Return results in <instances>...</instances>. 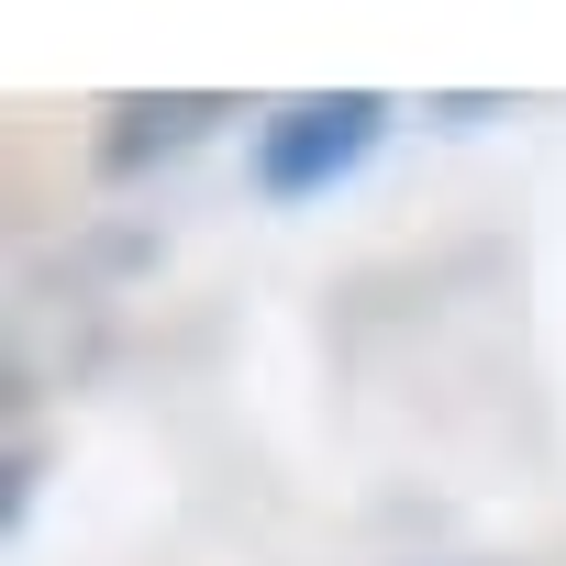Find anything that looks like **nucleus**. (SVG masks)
Wrapping results in <instances>:
<instances>
[{"label": "nucleus", "instance_id": "nucleus-1", "mask_svg": "<svg viewBox=\"0 0 566 566\" xmlns=\"http://www.w3.org/2000/svg\"><path fill=\"white\" fill-rule=\"evenodd\" d=\"M389 134V101L378 90H301L255 123V189L266 200H323L334 178H356Z\"/></svg>", "mask_w": 566, "mask_h": 566}, {"label": "nucleus", "instance_id": "nucleus-2", "mask_svg": "<svg viewBox=\"0 0 566 566\" xmlns=\"http://www.w3.org/2000/svg\"><path fill=\"white\" fill-rule=\"evenodd\" d=\"M222 112H233V101H211V90H167V101H145V90H134V101H112V112H101V167H112V178H134L145 156L200 145Z\"/></svg>", "mask_w": 566, "mask_h": 566}]
</instances>
